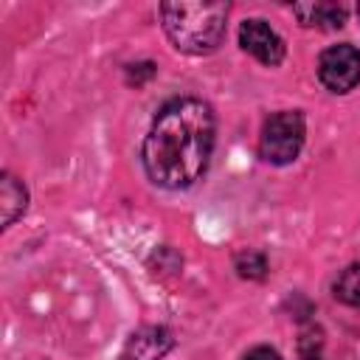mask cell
<instances>
[{
    "instance_id": "1",
    "label": "cell",
    "mask_w": 360,
    "mask_h": 360,
    "mask_svg": "<svg viewBox=\"0 0 360 360\" xmlns=\"http://www.w3.org/2000/svg\"><path fill=\"white\" fill-rule=\"evenodd\" d=\"M214 138L217 121L205 101L188 96L166 101L141 146L146 177L172 191L194 186L208 169Z\"/></svg>"
},
{
    "instance_id": "2",
    "label": "cell",
    "mask_w": 360,
    "mask_h": 360,
    "mask_svg": "<svg viewBox=\"0 0 360 360\" xmlns=\"http://www.w3.org/2000/svg\"><path fill=\"white\" fill-rule=\"evenodd\" d=\"M228 3H160L163 31L172 45L188 56H208L214 53L228 28Z\"/></svg>"
},
{
    "instance_id": "3",
    "label": "cell",
    "mask_w": 360,
    "mask_h": 360,
    "mask_svg": "<svg viewBox=\"0 0 360 360\" xmlns=\"http://www.w3.org/2000/svg\"><path fill=\"white\" fill-rule=\"evenodd\" d=\"M307 138V124L298 110L273 112L259 135V155L273 166H287L301 155Z\"/></svg>"
},
{
    "instance_id": "4",
    "label": "cell",
    "mask_w": 360,
    "mask_h": 360,
    "mask_svg": "<svg viewBox=\"0 0 360 360\" xmlns=\"http://www.w3.org/2000/svg\"><path fill=\"white\" fill-rule=\"evenodd\" d=\"M318 79L329 93H349L360 82V51L349 42L332 45L318 59Z\"/></svg>"
},
{
    "instance_id": "5",
    "label": "cell",
    "mask_w": 360,
    "mask_h": 360,
    "mask_svg": "<svg viewBox=\"0 0 360 360\" xmlns=\"http://www.w3.org/2000/svg\"><path fill=\"white\" fill-rule=\"evenodd\" d=\"M239 45L245 53H250L253 59H259L262 65L267 68H276L281 65L287 48H284V39L270 28V22L253 17V20H245L239 25Z\"/></svg>"
},
{
    "instance_id": "6",
    "label": "cell",
    "mask_w": 360,
    "mask_h": 360,
    "mask_svg": "<svg viewBox=\"0 0 360 360\" xmlns=\"http://www.w3.org/2000/svg\"><path fill=\"white\" fill-rule=\"evenodd\" d=\"M174 346V338L166 326H141L135 329L124 349H121V360H163Z\"/></svg>"
},
{
    "instance_id": "7",
    "label": "cell",
    "mask_w": 360,
    "mask_h": 360,
    "mask_svg": "<svg viewBox=\"0 0 360 360\" xmlns=\"http://www.w3.org/2000/svg\"><path fill=\"white\" fill-rule=\"evenodd\" d=\"M301 25L309 28H340L346 22V8L338 3H298L292 6Z\"/></svg>"
},
{
    "instance_id": "8",
    "label": "cell",
    "mask_w": 360,
    "mask_h": 360,
    "mask_svg": "<svg viewBox=\"0 0 360 360\" xmlns=\"http://www.w3.org/2000/svg\"><path fill=\"white\" fill-rule=\"evenodd\" d=\"M0 208H3V228L14 225L17 217H22L25 208H28V191H25V186L14 174H8V172L0 177Z\"/></svg>"
},
{
    "instance_id": "9",
    "label": "cell",
    "mask_w": 360,
    "mask_h": 360,
    "mask_svg": "<svg viewBox=\"0 0 360 360\" xmlns=\"http://www.w3.org/2000/svg\"><path fill=\"white\" fill-rule=\"evenodd\" d=\"M332 292L340 304L346 307H357L360 309V262L349 264L332 284Z\"/></svg>"
},
{
    "instance_id": "10",
    "label": "cell",
    "mask_w": 360,
    "mask_h": 360,
    "mask_svg": "<svg viewBox=\"0 0 360 360\" xmlns=\"http://www.w3.org/2000/svg\"><path fill=\"white\" fill-rule=\"evenodd\" d=\"M233 267H236V273H239L242 278H248V281H259V278L267 276V259H264V253H259V250H242V253L236 256Z\"/></svg>"
},
{
    "instance_id": "11",
    "label": "cell",
    "mask_w": 360,
    "mask_h": 360,
    "mask_svg": "<svg viewBox=\"0 0 360 360\" xmlns=\"http://www.w3.org/2000/svg\"><path fill=\"white\" fill-rule=\"evenodd\" d=\"M155 76V65L152 62H141V65H129L127 70V82H135V84H143V79Z\"/></svg>"
},
{
    "instance_id": "12",
    "label": "cell",
    "mask_w": 360,
    "mask_h": 360,
    "mask_svg": "<svg viewBox=\"0 0 360 360\" xmlns=\"http://www.w3.org/2000/svg\"><path fill=\"white\" fill-rule=\"evenodd\" d=\"M242 360H281V354H278L276 349H270V346H256V349H250Z\"/></svg>"
},
{
    "instance_id": "13",
    "label": "cell",
    "mask_w": 360,
    "mask_h": 360,
    "mask_svg": "<svg viewBox=\"0 0 360 360\" xmlns=\"http://www.w3.org/2000/svg\"><path fill=\"white\" fill-rule=\"evenodd\" d=\"M301 360H321V357H301Z\"/></svg>"
},
{
    "instance_id": "14",
    "label": "cell",
    "mask_w": 360,
    "mask_h": 360,
    "mask_svg": "<svg viewBox=\"0 0 360 360\" xmlns=\"http://www.w3.org/2000/svg\"><path fill=\"white\" fill-rule=\"evenodd\" d=\"M357 17H360V6H357Z\"/></svg>"
}]
</instances>
